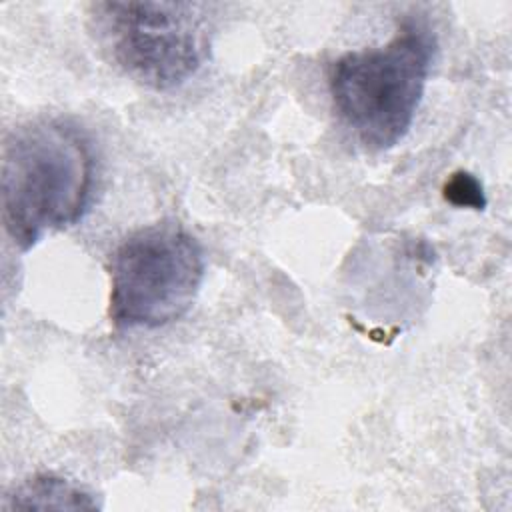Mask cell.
<instances>
[{
  "mask_svg": "<svg viewBox=\"0 0 512 512\" xmlns=\"http://www.w3.org/2000/svg\"><path fill=\"white\" fill-rule=\"evenodd\" d=\"M436 52L434 30L408 18L386 44L350 50L332 62V108L364 150H390L408 134Z\"/></svg>",
  "mask_w": 512,
  "mask_h": 512,
  "instance_id": "7a4b0ae2",
  "label": "cell"
},
{
  "mask_svg": "<svg viewBox=\"0 0 512 512\" xmlns=\"http://www.w3.org/2000/svg\"><path fill=\"white\" fill-rule=\"evenodd\" d=\"M444 198L458 208L482 210L486 206L482 184L470 172H454L444 184Z\"/></svg>",
  "mask_w": 512,
  "mask_h": 512,
  "instance_id": "8992f818",
  "label": "cell"
},
{
  "mask_svg": "<svg viewBox=\"0 0 512 512\" xmlns=\"http://www.w3.org/2000/svg\"><path fill=\"white\" fill-rule=\"evenodd\" d=\"M4 510H100L102 502L86 486L54 472H40L6 494Z\"/></svg>",
  "mask_w": 512,
  "mask_h": 512,
  "instance_id": "5b68a950",
  "label": "cell"
},
{
  "mask_svg": "<svg viewBox=\"0 0 512 512\" xmlns=\"http://www.w3.org/2000/svg\"><path fill=\"white\" fill-rule=\"evenodd\" d=\"M90 16L112 62L146 88L182 86L210 58L206 4L108 0L92 4Z\"/></svg>",
  "mask_w": 512,
  "mask_h": 512,
  "instance_id": "3957f363",
  "label": "cell"
},
{
  "mask_svg": "<svg viewBox=\"0 0 512 512\" xmlns=\"http://www.w3.org/2000/svg\"><path fill=\"white\" fill-rule=\"evenodd\" d=\"M206 260L178 222L162 220L128 234L110 256L108 314L116 328H160L194 304Z\"/></svg>",
  "mask_w": 512,
  "mask_h": 512,
  "instance_id": "277c9868",
  "label": "cell"
},
{
  "mask_svg": "<svg viewBox=\"0 0 512 512\" xmlns=\"http://www.w3.org/2000/svg\"><path fill=\"white\" fill-rule=\"evenodd\" d=\"M94 150L74 122L40 118L10 132L2 156V222L22 252L76 226L94 196Z\"/></svg>",
  "mask_w": 512,
  "mask_h": 512,
  "instance_id": "6da1fadb",
  "label": "cell"
}]
</instances>
